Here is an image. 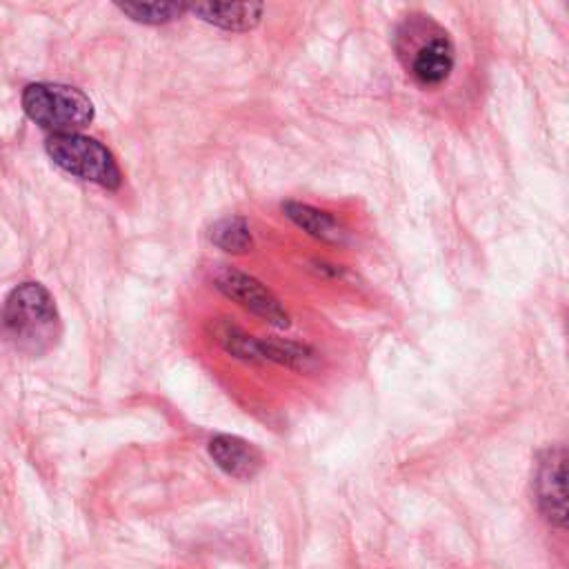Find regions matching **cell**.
Here are the masks:
<instances>
[{
	"label": "cell",
	"mask_w": 569,
	"mask_h": 569,
	"mask_svg": "<svg viewBox=\"0 0 569 569\" xmlns=\"http://www.w3.org/2000/svg\"><path fill=\"white\" fill-rule=\"evenodd\" d=\"M211 336L229 356L244 360V362H260L258 360V338L249 336L244 329L229 320H216L211 325Z\"/></svg>",
	"instance_id": "11"
},
{
	"label": "cell",
	"mask_w": 569,
	"mask_h": 569,
	"mask_svg": "<svg viewBox=\"0 0 569 569\" xmlns=\"http://www.w3.org/2000/svg\"><path fill=\"white\" fill-rule=\"evenodd\" d=\"M207 451L218 469L238 480H249L262 469V453L238 436L218 433L209 440Z\"/></svg>",
	"instance_id": "7"
},
{
	"label": "cell",
	"mask_w": 569,
	"mask_h": 569,
	"mask_svg": "<svg viewBox=\"0 0 569 569\" xmlns=\"http://www.w3.org/2000/svg\"><path fill=\"white\" fill-rule=\"evenodd\" d=\"M567 451L565 447H549L538 456V467L533 473V496L542 518L562 529L567 525V496H565V478H567Z\"/></svg>",
	"instance_id": "6"
},
{
	"label": "cell",
	"mask_w": 569,
	"mask_h": 569,
	"mask_svg": "<svg viewBox=\"0 0 569 569\" xmlns=\"http://www.w3.org/2000/svg\"><path fill=\"white\" fill-rule=\"evenodd\" d=\"M22 109L31 122L51 131V136L80 133L96 116L87 93L60 82L27 84L22 91Z\"/></svg>",
	"instance_id": "3"
},
{
	"label": "cell",
	"mask_w": 569,
	"mask_h": 569,
	"mask_svg": "<svg viewBox=\"0 0 569 569\" xmlns=\"http://www.w3.org/2000/svg\"><path fill=\"white\" fill-rule=\"evenodd\" d=\"M216 287L227 298H231L233 302H238L260 320L269 322L271 327H278V329L289 327V313L282 307V302L253 276H247L231 267H222L216 273Z\"/></svg>",
	"instance_id": "5"
},
{
	"label": "cell",
	"mask_w": 569,
	"mask_h": 569,
	"mask_svg": "<svg viewBox=\"0 0 569 569\" xmlns=\"http://www.w3.org/2000/svg\"><path fill=\"white\" fill-rule=\"evenodd\" d=\"M116 7L142 24H167L189 11V4L182 2H118Z\"/></svg>",
	"instance_id": "12"
},
{
	"label": "cell",
	"mask_w": 569,
	"mask_h": 569,
	"mask_svg": "<svg viewBox=\"0 0 569 569\" xmlns=\"http://www.w3.org/2000/svg\"><path fill=\"white\" fill-rule=\"evenodd\" d=\"M282 211L293 224H298L302 231H307L316 240L331 242V244H345L347 240L345 227L327 211H320L302 202H284Z\"/></svg>",
	"instance_id": "9"
},
{
	"label": "cell",
	"mask_w": 569,
	"mask_h": 569,
	"mask_svg": "<svg viewBox=\"0 0 569 569\" xmlns=\"http://www.w3.org/2000/svg\"><path fill=\"white\" fill-rule=\"evenodd\" d=\"M393 51L407 76L425 89L447 82L456 64L449 31L422 11H411L398 22Z\"/></svg>",
	"instance_id": "1"
},
{
	"label": "cell",
	"mask_w": 569,
	"mask_h": 569,
	"mask_svg": "<svg viewBox=\"0 0 569 569\" xmlns=\"http://www.w3.org/2000/svg\"><path fill=\"white\" fill-rule=\"evenodd\" d=\"M189 11L218 29L249 31L260 22L264 7L258 2H200L189 4Z\"/></svg>",
	"instance_id": "8"
},
{
	"label": "cell",
	"mask_w": 569,
	"mask_h": 569,
	"mask_svg": "<svg viewBox=\"0 0 569 569\" xmlns=\"http://www.w3.org/2000/svg\"><path fill=\"white\" fill-rule=\"evenodd\" d=\"M56 300L40 282L18 284L0 307V336L27 356H42L60 338Z\"/></svg>",
	"instance_id": "2"
},
{
	"label": "cell",
	"mask_w": 569,
	"mask_h": 569,
	"mask_svg": "<svg viewBox=\"0 0 569 569\" xmlns=\"http://www.w3.org/2000/svg\"><path fill=\"white\" fill-rule=\"evenodd\" d=\"M44 149L53 164L80 180L100 184L111 191L122 182V173L113 153L89 136L53 133L47 138Z\"/></svg>",
	"instance_id": "4"
},
{
	"label": "cell",
	"mask_w": 569,
	"mask_h": 569,
	"mask_svg": "<svg viewBox=\"0 0 569 569\" xmlns=\"http://www.w3.org/2000/svg\"><path fill=\"white\" fill-rule=\"evenodd\" d=\"M211 242L229 253H244L251 249L253 238L249 224L240 216H229L211 227Z\"/></svg>",
	"instance_id": "13"
},
{
	"label": "cell",
	"mask_w": 569,
	"mask_h": 569,
	"mask_svg": "<svg viewBox=\"0 0 569 569\" xmlns=\"http://www.w3.org/2000/svg\"><path fill=\"white\" fill-rule=\"evenodd\" d=\"M258 360L291 371H313L318 367V353L311 347L284 338H258Z\"/></svg>",
	"instance_id": "10"
}]
</instances>
